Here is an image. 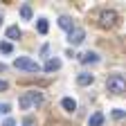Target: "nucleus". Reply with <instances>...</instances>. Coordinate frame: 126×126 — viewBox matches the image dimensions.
Wrapping results in <instances>:
<instances>
[{"label": "nucleus", "instance_id": "nucleus-18", "mask_svg": "<svg viewBox=\"0 0 126 126\" xmlns=\"http://www.w3.org/2000/svg\"><path fill=\"white\" fill-rule=\"evenodd\" d=\"M7 90V81H2V79H0V92H5Z\"/></svg>", "mask_w": 126, "mask_h": 126}, {"label": "nucleus", "instance_id": "nucleus-13", "mask_svg": "<svg viewBox=\"0 0 126 126\" xmlns=\"http://www.w3.org/2000/svg\"><path fill=\"white\" fill-rule=\"evenodd\" d=\"M20 18H23V20H29V18H32V7H29V5H23V7H20Z\"/></svg>", "mask_w": 126, "mask_h": 126}, {"label": "nucleus", "instance_id": "nucleus-21", "mask_svg": "<svg viewBox=\"0 0 126 126\" xmlns=\"http://www.w3.org/2000/svg\"><path fill=\"white\" fill-rule=\"evenodd\" d=\"M25 126H32V119H27V122H25Z\"/></svg>", "mask_w": 126, "mask_h": 126}, {"label": "nucleus", "instance_id": "nucleus-5", "mask_svg": "<svg viewBox=\"0 0 126 126\" xmlns=\"http://www.w3.org/2000/svg\"><path fill=\"white\" fill-rule=\"evenodd\" d=\"M83 38H86V32L81 29V27H74L70 34H68V41L72 43V45H79V43H83Z\"/></svg>", "mask_w": 126, "mask_h": 126}, {"label": "nucleus", "instance_id": "nucleus-12", "mask_svg": "<svg viewBox=\"0 0 126 126\" xmlns=\"http://www.w3.org/2000/svg\"><path fill=\"white\" fill-rule=\"evenodd\" d=\"M94 61H99V56L94 54V52H86V54H81V63H94Z\"/></svg>", "mask_w": 126, "mask_h": 126}, {"label": "nucleus", "instance_id": "nucleus-10", "mask_svg": "<svg viewBox=\"0 0 126 126\" xmlns=\"http://www.w3.org/2000/svg\"><path fill=\"white\" fill-rule=\"evenodd\" d=\"M59 68H61V61H59V59H50V61L45 63V72H54V70H59Z\"/></svg>", "mask_w": 126, "mask_h": 126}, {"label": "nucleus", "instance_id": "nucleus-3", "mask_svg": "<svg viewBox=\"0 0 126 126\" xmlns=\"http://www.w3.org/2000/svg\"><path fill=\"white\" fill-rule=\"evenodd\" d=\"M117 23H119V16H117V11H113V9H104V11L99 14V25H101V27H106V29H113Z\"/></svg>", "mask_w": 126, "mask_h": 126}, {"label": "nucleus", "instance_id": "nucleus-4", "mask_svg": "<svg viewBox=\"0 0 126 126\" xmlns=\"http://www.w3.org/2000/svg\"><path fill=\"white\" fill-rule=\"evenodd\" d=\"M14 68H18V70H27V72H38L41 65L34 61V59H29V56H18L14 61Z\"/></svg>", "mask_w": 126, "mask_h": 126}, {"label": "nucleus", "instance_id": "nucleus-6", "mask_svg": "<svg viewBox=\"0 0 126 126\" xmlns=\"http://www.w3.org/2000/svg\"><path fill=\"white\" fill-rule=\"evenodd\" d=\"M92 81H94V77L88 74V72H81V74L77 77V83H79V86H90Z\"/></svg>", "mask_w": 126, "mask_h": 126}, {"label": "nucleus", "instance_id": "nucleus-14", "mask_svg": "<svg viewBox=\"0 0 126 126\" xmlns=\"http://www.w3.org/2000/svg\"><path fill=\"white\" fill-rule=\"evenodd\" d=\"M0 52H2V54H11V52H14L11 43H9V41H2V43H0Z\"/></svg>", "mask_w": 126, "mask_h": 126}, {"label": "nucleus", "instance_id": "nucleus-11", "mask_svg": "<svg viewBox=\"0 0 126 126\" xmlns=\"http://www.w3.org/2000/svg\"><path fill=\"white\" fill-rule=\"evenodd\" d=\"M59 25H61L63 29H68V32H72V29H74V25H72V20L68 18V16H61V18H59Z\"/></svg>", "mask_w": 126, "mask_h": 126}, {"label": "nucleus", "instance_id": "nucleus-9", "mask_svg": "<svg viewBox=\"0 0 126 126\" xmlns=\"http://www.w3.org/2000/svg\"><path fill=\"white\" fill-rule=\"evenodd\" d=\"M7 38H11V41H18V38H20V29H18V25H11V27L7 29Z\"/></svg>", "mask_w": 126, "mask_h": 126}, {"label": "nucleus", "instance_id": "nucleus-20", "mask_svg": "<svg viewBox=\"0 0 126 126\" xmlns=\"http://www.w3.org/2000/svg\"><path fill=\"white\" fill-rule=\"evenodd\" d=\"M5 70H7V68H5V65H2V63H0V72H5Z\"/></svg>", "mask_w": 126, "mask_h": 126}, {"label": "nucleus", "instance_id": "nucleus-15", "mask_svg": "<svg viewBox=\"0 0 126 126\" xmlns=\"http://www.w3.org/2000/svg\"><path fill=\"white\" fill-rule=\"evenodd\" d=\"M36 27H38V32H41V34H47V20H43V18H41Z\"/></svg>", "mask_w": 126, "mask_h": 126}, {"label": "nucleus", "instance_id": "nucleus-1", "mask_svg": "<svg viewBox=\"0 0 126 126\" xmlns=\"http://www.w3.org/2000/svg\"><path fill=\"white\" fill-rule=\"evenodd\" d=\"M43 101V92H38V90H29V92H25L23 97L18 99V106L23 108V110H29L32 106H38Z\"/></svg>", "mask_w": 126, "mask_h": 126}, {"label": "nucleus", "instance_id": "nucleus-8", "mask_svg": "<svg viewBox=\"0 0 126 126\" xmlns=\"http://www.w3.org/2000/svg\"><path fill=\"white\" fill-rule=\"evenodd\" d=\"M101 124H104V113H94L88 119V126H101Z\"/></svg>", "mask_w": 126, "mask_h": 126}, {"label": "nucleus", "instance_id": "nucleus-19", "mask_svg": "<svg viewBox=\"0 0 126 126\" xmlns=\"http://www.w3.org/2000/svg\"><path fill=\"white\" fill-rule=\"evenodd\" d=\"M0 126H16V122H14V119H7L5 124H0Z\"/></svg>", "mask_w": 126, "mask_h": 126}, {"label": "nucleus", "instance_id": "nucleus-7", "mask_svg": "<svg viewBox=\"0 0 126 126\" xmlns=\"http://www.w3.org/2000/svg\"><path fill=\"white\" fill-rule=\"evenodd\" d=\"M61 106H63V108H65V110H68V113H74V110H77V101H74L72 97H65V99H63V101H61Z\"/></svg>", "mask_w": 126, "mask_h": 126}, {"label": "nucleus", "instance_id": "nucleus-22", "mask_svg": "<svg viewBox=\"0 0 126 126\" xmlns=\"http://www.w3.org/2000/svg\"><path fill=\"white\" fill-rule=\"evenodd\" d=\"M0 23H2V14H0Z\"/></svg>", "mask_w": 126, "mask_h": 126}, {"label": "nucleus", "instance_id": "nucleus-17", "mask_svg": "<svg viewBox=\"0 0 126 126\" xmlns=\"http://www.w3.org/2000/svg\"><path fill=\"white\" fill-rule=\"evenodd\" d=\"M124 115H126L124 110H113V117H117V119H119V117H124Z\"/></svg>", "mask_w": 126, "mask_h": 126}, {"label": "nucleus", "instance_id": "nucleus-16", "mask_svg": "<svg viewBox=\"0 0 126 126\" xmlns=\"http://www.w3.org/2000/svg\"><path fill=\"white\" fill-rule=\"evenodd\" d=\"M9 110H11V106H9V104H2V106H0V113H5V115H7Z\"/></svg>", "mask_w": 126, "mask_h": 126}, {"label": "nucleus", "instance_id": "nucleus-2", "mask_svg": "<svg viewBox=\"0 0 126 126\" xmlns=\"http://www.w3.org/2000/svg\"><path fill=\"white\" fill-rule=\"evenodd\" d=\"M106 88H108V92H113V94H124L126 92V79L122 74H113V77H108Z\"/></svg>", "mask_w": 126, "mask_h": 126}]
</instances>
